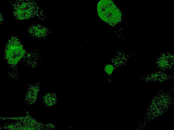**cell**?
Returning a JSON list of instances; mask_svg holds the SVG:
<instances>
[{
  "instance_id": "obj_1",
  "label": "cell",
  "mask_w": 174,
  "mask_h": 130,
  "mask_svg": "<svg viewBox=\"0 0 174 130\" xmlns=\"http://www.w3.org/2000/svg\"><path fill=\"white\" fill-rule=\"evenodd\" d=\"M97 10L100 18L110 25L116 24L120 20V11L111 0H100L98 4Z\"/></svg>"
},
{
  "instance_id": "obj_2",
  "label": "cell",
  "mask_w": 174,
  "mask_h": 130,
  "mask_svg": "<svg viewBox=\"0 0 174 130\" xmlns=\"http://www.w3.org/2000/svg\"><path fill=\"white\" fill-rule=\"evenodd\" d=\"M36 3L33 1H18L15 3L14 15L18 19H24L36 16L37 11Z\"/></svg>"
}]
</instances>
